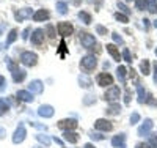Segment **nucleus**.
<instances>
[{"mask_svg": "<svg viewBox=\"0 0 157 148\" xmlns=\"http://www.w3.org/2000/svg\"><path fill=\"white\" fill-rule=\"evenodd\" d=\"M80 66L85 70V71H91L98 66V58L94 55H85L82 60H80Z\"/></svg>", "mask_w": 157, "mask_h": 148, "instance_id": "nucleus-1", "label": "nucleus"}, {"mask_svg": "<svg viewBox=\"0 0 157 148\" xmlns=\"http://www.w3.org/2000/svg\"><path fill=\"white\" fill-rule=\"evenodd\" d=\"M80 43L85 49H93L96 46V38L86 32H80Z\"/></svg>", "mask_w": 157, "mask_h": 148, "instance_id": "nucleus-2", "label": "nucleus"}, {"mask_svg": "<svg viewBox=\"0 0 157 148\" xmlns=\"http://www.w3.org/2000/svg\"><path fill=\"white\" fill-rule=\"evenodd\" d=\"M38 62V55L35 52H22V55H21V63L25 65V66H35Z\"/></svg>", "mask_w": 157, "mask_h": 148, "instance_id": "nucleus-3", "label": "nucleus"}, {"mask_svg": "<svg viewBox=\"0 0 157 148\" xmlns=\"http://www.w3.org/2000/svg\"><path fill=\"white\" fill-rule=\"evenodd\" d=\"M121 95V91H120V87H116V85H112L107 91H105V95H104V98H105L107 101L110 102H115L118 98H120Z\"/></svg>", "mask_w": 157, "mask_h": 148, "instance_id": "nucleus-4", "label": "nucleus"}, {"mask_svg": "<svg viewBox=\"0 0 157 148\" xmlns=\"http://www.w3.org/2000/svg\"><path fill=\"white\" fill-rule=\"evenodd\" d=\"M57 30H58V33H60L61 36H69V35H72V32H74V27H72L69 22H60V24L57 25Z\"/></svg>", "mask_w": 157, "mask_h": 148, "instance_id": "nucleus-5", "label": "nucleus"}, {"mask_svg": "<svg viewBox=\"0 0 157 148\" xmlns=\"http://www.w3.org/2000/svg\"><path fill=\"white\" fill-rule=\"evenodd\" d=\"M58 128L63 129V131H72L77 128V122L74 118H66V120H61L58 122Z\"/></svg>", "mask_w": 157, "mask_h": 148, "instance_id": "nucleus-6", "label": "nucleus"}, {"mask_svg": "<svg viewBox=\"0 0 157 148\" xmlns=\"http://www.w3.org/2000/svg\"><path fill=\"white\" fill-rule=\"evenodd\" d=\"M94 128L99 129V131H112L113 125H112V122H109V120H105V118H99V120H96Z\"/></svg>", "mask_w": 157, "mask_h": 148, "instance_id": "nucleus-7", "label": "nucleus"}, {"mask_svg": "<svg viewBox=\"0 0 157 148\" xmlns=\"http://www.w3.org/2000/svg\"><path fill=\"white\" fill-rule=\"evenodd\" d=\"M54 107L52 106H49V104H44V106H41L38 109V115L39 117H43V118H50V117H54Z\"/></svg>", "mask_w": 157, "mask_h": 148, "instance_id": "nucleus-8", "label": "nucleus"}, {"mask_svg": "<svg viewBox=\"0 0 157 148\" xmlns=\"http://www.w3.org/2000/svg\"><path fill=\"white\" fill-rule=\"evenodd\" d=\"M25 136H27V132H25L24 125H19L17 129L14 131V136H13V142H14V143H21V142H24Z\"/></svg>", "mask_w": 157, "mask_h": 148, "instance_id": "nucleus-9", "label": "nucleus"}, {"mask_svg": "<svg viewBox=\"0 0 157 148\" xmlns=\"http://www.w3.org/2000/svg\"><path fill=\"white\" fill-rule=\"evenodd\" d=\"M98 84L101 87H107V85H113V77L107 73H101L98 76Z\"/></svg>", "mask_w": 157, "mask_h": 148, "instance_id": "nucleus-10", "label": "nucleus"}, {"mask_svg": "<svg viewBox=\"0 0 157 148\" xmlns=\"http://www.w3.org/2000/svg\"><path fill=\"white\" fill-rule=\"evenodd\" d=\"M35 14V13L32 11V8H22V10H19V11H16V19L21 22V21H24V19H27V18H32Z\"/></svg>", "mask_w": 157, "mask_h": 148, "instance_id": "nucleus-11", "label": "nucleus"}, {"mask_svg": "<svg viewBox=\"0 0 157 148\" xmlns=\"http://www.w3.org/2000/svg\"><path fill=\"white\" fill-rule=\"evenodd\" d=\"M151 129H152V120L146 118L145 123L138 128V136H148V134L151 132Z\"/></svg>", "mask_w": 157, "mask_h": 148, "instance_id": "nucleus-12", "label": "nucleus"}, {"mask_svg": "<svg viewBox=\"0 0 157 148\" xmlns=\"http://www.w3.org/2000/svg\"><path fill=\"white\" fill-rule=\"evenodd\" d=\"M112 145L115 148H126V134H118L112 139Z\"/></svg>", "mask_w": 157, "mask_h": 148, "instance_id": "nucleus-13", "label": "nucleus"}, {"mask_svg": "<svg viewBox=\"0 0 157 148\" xmlns=\"http://www.w3.org/2000/svg\"><path fill=\"white\" fill-rule=\"evenodd\" d=\"M43 90H44V85H43V82L41 80H32L30 82V85H29V91L30 93H43Z\"/></svg>", "mask_w": 157, "mask_h": 148, "instance_id": "nucleus-14", "label": "nucleus"}, {"mask_svg": "<svg viewBox=\"0 0 157 148\" xmlns=\"http://www.w3.org/2000/svg\"><path fill=\"white\" fill-rule=\"evenodd\" d=\"M44 41V30L43 29H36L32 35V43L33 44H41Z\"/></svg>", "mask_w": 157, "mask_h": 148, "instance_id": "nucleus-15", "label": "nucleus"}, {"mask_svg": "<svg viewBox=\"0 0 157 148\" xmlns=\"http://www.w3.org/2000/svg\"><path fill=\"white\" fill-rule=\"evenodd\" d=\"M49 18H50V14H49V11H47V10H38L35 14H33V21H36V22L47 21Z\"/></svg>", "mask_w": 157, "mask_h": 148, "instance_id": "nucleus-16", "label": "nucleus"}, {"mask_svg": "<svg viewBox=\"0 0 157 148\" xmlns=\"http://www.w3.org/2000/svg\"><path fill=\"white\" fill-rule=\"evenodd\" d=\"M17 98L24 102H32L33 101V93L30 91H25V90H19L17 91Z\"/></svg>", "mask_w": 157, "mask_h": 148, "instance_id": "nucleus-17", "label": "nucleus"}, {"mask_svg": "<svg viewBox=\"0 0 157 148\" xmlns=\"http://www.w3.org/2000/svg\"><path fill=\"white\" fill-rule=\"evenodd\" d=\"M63 137H64V140H68L69 143H77L78 142V134H75L72 131H64Z\"/></svg>", "mask_w": 157, "mask_h": 148, "instance_id": "nucleus-18", "label": "nucleus"}, {"mask_svg": "<svg viewBox=\"0 0 157 148\" xmlns=\"http://www.w3.org/2000/svg\"><path fill=\"white\" fill-rule=\"evenodd\" d=\"M25 76H27V73H25L24 70H16V71H13V80L14 82H22V80L25 79Z\"/></svg>", "mask_w": 157, "mask_h": 148, "instance_id": "nucleus-19", "label": "nucleus"}, {"mask_svg": "<svg viewBox=\"0 0 157 148\" xmlns=\"http://www.w3.org/2000/svg\"><path fill=\"white\" fill-rule=\"evenodd\" d=\"M107 50L110 52V55L113 57V60H116V62L121 60V55H120V52H118V49H116L115 44H107Z\"/></svg>", "mask_w": 157, "mask_h": 148, "instance_id": "nucleus-20", "label": "nucleus"}, {"mask_svg": "<svg viewBox=\"0 0 157 148\" xmlns=\"http://www.w3.org/2000/svg\"><path fill=\"white\" fill-rule=\"evenodd\" d=\"M126 74H127L126 66L120 65V66H118V70H116V76H118V79H120L121 82H124V80H126Z\"/></svg>", "mask_w": 157, "mask_h": 148, "instance_id": "nucleus-21", "label": "nucleus"}, {"mask_svg": "<svg viewBox=\"0 0 157 148\" xmlns=\"http://www.w3.org/2000/svg\"><path fill=\"white\" fill-rule=\"evenodd\" d=\"M105 112H107L109 115H116V114H120V112H121V106L115 102V104H112V106L107 107V110H105Z\"/></svg>", "mask_w": 157, "mask_h": 148, "instance_id": "nucleus-22", "label": "nucleus"}, {"mask_svg": "<svg viewBox=\"0 0 157 148\" xmlns=\"http://www.w3.org/2000/svg\"><path fill=\"white\" fill-rule=\"evenodd\" d=\"M137 93H138V102L140 104H143V102H146V91H145V88H143L141 85H138L137 87Z\"/></svg>", "mask_w": 157, "mask_h": 148, "instance_id": "nucleus-23", "label": "nucleus"}, {"mask_svg": "<svg viewBox=\"0 0 157 148\" xmlns=\"http://www.w3.org/2000/svg\"><path fill=\"white\" fill-rule=\"evenodd\" d=\"M78 19H80L83 24H91V16L88 14V13L86 11H78Z\"/></svg>", "mask_w": 157, "mask_h": 148, "instance_id": "nucleus-24", "label": "nucleus"}, {"mask_svg": "<svg viewBox=\"0 0 157 148\" xmlns=\"http://www.w3.org/2000/svg\"><path fill=\"white\" fill-rule=\"evenodd\" d=\"M36 140L41 142L44 146H49V145H50V137H49V136H44V134H38V136H36Z\"/></svg>", "mask_w": 157, "mask_h": 148, "instance_id": "nucleus-25", "label": "nucleus"}, {"mask_svg": "<svg viewBox=\"0 0 157 148\" xmlns=\"http://www.w3.org/2000/svg\"><path fill=\"white\" fill-rule=\"evenodd\" d=\"M78 84H80V87H90L91 85V79L86 77L85 74H82V76H78Z\"/></svg>", "mask_w": 157, "mask_h": 148, "instance_id": "nucleus-26", "label": "nucleus"}, {"mask_svg": "<svg viewBox=\"0 0 157 148\" xmlns=\"http://www.w3.org/2000/svg\"><path fill=\"white\" fill-rule=\"evenodd\" d=\"M140 70H141V74H145V76H148L151 71H149V62L148 60H143L141 63H140Z\"/></svg>", "mask_w": 157, "mask_h": 148, "instance_id": "nucleus-27", "label": "nucleus"}, {"mask_svg": "<svg viewBox=\"0 0 157 148\" xmlns=\"http://www.w3.org/2000/svg\"><path fill=\"white\" fill-rule=\"evenodd\" d=\"M16 38H17V30H16V29H13V30L10 32L8 38H6V46L11 44V43H14V41H16Z\"/></svg>", "mask_w": 157, "mask_h": 148, "instance_id": "nucleus-28", "label": "nucleus"}, {"mask_svg": "<svg viewBox=\"0 0 157 148\" xmlns=\"http://www.w3.org/2000/svg\"><path fill=\"white\" fill-rule=\"evenodd\" d=\"M57 10H58L60 14H66V13H68V5L60 0V2H57Z\"/></svg>", "mask_w": 157, "mask_h": 148, "instance_id": "nucleus-29", "label": "nucleus"}, {"mask_svg": "<svg viewBox=\"0 0 157 148\" xmlns=\"http://www.w3.org/2000/svg\"><path fill=\"white\" fill-rule=\"evenodd\" d=\"M148 11L149 13L157 11V0H148Z\"/></svg>", "mask_w": 157, "mask_h": 148, "instance_id": "nucleus-30", "label": "nucleus"}, {"mask_svg": "<svg viewBox=\"0 0 157 148\" xmlns=\"http://www.w3.org/2000/svg\"><path fill=\"white\" fill-rule=\"evenodd\" d=\"M115 19H116V21H120V22H123V24H127V22H129L127 16L123 14V13H116V14H115Z\"/></svg>", "mask_w": 157, "mask_h": 148, "instance_id": "nucleus-31", "label": "nucleus"}, {"mask_svg": "<svg viewBox=\"0 0 157 148\" xmlns=\"http://www.w3.org/2000/svg\"><path fill=\"white\" fill-rule=\"evenodd\" d=\"M135 6H137L138 10L148 8V0H135Z\"/></svg>", "mask_w": 157, "mask_h": 148, "instance_id": "nucleus-32", "label": "nucleus"}, {"mask_svg": "<svg viewBox=\"0 0 157 148\" xmlns=\"http://www.w3.org/2000/svg\"><path fill=\"white\" fill-rule=\"evenodd\" d=\"M123 58H124L127 63H132V57H130V52H129L127 47H124V50H123Z\"/></svg>", "mask_w": 157, "mask_h": 148, "instance_id": "nucleus-33", "label": "nucleus"}, {"mask_svg": "<svg viewBox=\"0 0 157 148\" xmlns=\"http://www.w3.org/2000/svg\"><path fill=\"white\" fill-rule=\"evenodd\" d=\"M6 65H8V68H10V71H11V73L17 70V66H16V63L13 62L11 58H6Z\"/></svg>", "mask_w": 157, "mask_h": 148, "instance_id": "nucleus-34", "label": "nucleus"}, {"mask_svg": "<svg viewBox=\"0 0 157 148\" xmlns=\"http://www.w3.org/2000/svg\"><path fill=\"white\" fill-rule=\"evenodd\" d=\"M6 110H8V104L3 99H0V115H3Z\"/></svg>", "mask_w": 157, "mask_h": 148, "instance_id": "nucleus-35", "label": "nucleus"}, {"mask_svg": "<svg viewBox=\"0 0 157 148\" xmlns=\"http://www.w3.org/2000/svg\"><path fill=\"white\" fill-rule=\"evenodd\" d=\"M96 32L99 33V35H107L109 32H107V29H105V27H104V25H96Z\"/></svg>", "mask_w": 157, "mask_h": 148, "instance_id": "nucleus-36", "label": "nucleus"}, {"mask_svg": "<svg viewBox=\"0 0 157 148\" xmlns=\"http://www.w3.org/2000/svg\"><path fill=\"white\" fill-rule=\"evenodd\" d=\"M90 137L93 140H104V136L102 134H98V132H90Z\"/></svg>", "mask_w": 157, "mask_h": 148, "instance_id": "nucleus-37", "label": "nucleus"}, {"mask_svg": "<svg viewBox=\"0 0 157 148\" xmlns=\"http://www.w3.org/2000/svg\"><path fill=\"white\" fill-rule=\"evenodd\" d=\"M118 8H120V10L124 13V14H129V13H130V10H129V8H127L123 2H118Z\"/></svg>", "mask_w": 157, "mask_h": 148, "instance_id": "nucleus-38", "label": "nucleus"}, {"mask_svg": "<svg viewBox=\"0 0 157 148\" xmlns=\"http://www.w3.org/2000/svg\"><path fill=\"white\" fill-rule=\"evenodd\" d=\"M112 38H113V41L118 43V44H123V43H124V41H123V38L118 35V33H112Z\"/></svg>", "mask_w": 157, "mask_h": 148, "instance_id": "nucleus-39", "label": "nucleus"}, {"mask_svg": "<svg viewBox=\"0 0 157 148\" xmlns=\"http://www.w3.org/2000/svg\"><path fill=\"white\" fill-rule=\"evenodd\" d=\"M138 120H140V115H138L137 112H134L132 115H130V123H132V125L138 123Z\"/></svg>", "mask_w": 157, "mask_h": 148, "instance_id": "nucleus-40", "label": "nucleus"}, {"mask_svg": "<svg viewBox=\"0 0 157 148\" xmlns=\"http://www.w3.org/2000/svg\"><path fill=\"white\" fill-rule=\"evenodd\" d=\"M47 33H49L50 38H54V36H55V32H54V27H52V25H47Z\"/></svg>", "mask_w": 157, "mask_h": 148, "instance_id": "nucleus-41", "label": "nucleus"}, {"mask_svg": "<svg viewBox=\"0 0 157 148\" xmlns=\"http://www.w3.org/2000/svg\"><path fill=\"white\" fill-rule=\"evenodd\" d=\"M149 142L152 143L154 148H157V137H155V136H149Z\"/></svg>", "mask_w": 157, "mask_h": 148, "instance_id": "nucleus-42", "label": "nucleus"}, {"mask_svg": "<svg viewBox=\"0 0 157 148\" xmlns=\"http://www.w3.org/2000/svg\"><path fill=\"white\" fill-rule=\"evenodd\" d=\"M30 125H32L33 128H38V129H41V131H46V126H44V125H38V123H35V122L30 123Z\"/></svg>", "mask_w": 157, "mask_h": 148, "instance_id": "nucleus-43", "label": "nucleus"}, {"mask_svg": "<svg viewBox=\"0 0 157 148\" xmlns=\"http://www.w3.org/2000/svg\"><path fill=\"white\" fill-rule=\"evenodd\" d=\"M94 99H93V96H91V95H88V96H85V99H83V102L85 104H91V102H93Z\"/></svg>", "mask_w": 157, "mask_h": 148, "instance_id": "nucleus-44", "label": "nucleus"}, {"mask_svg": "<svg viewBox=\"0 0 157 148\" xmlns=\"http://www.w3.org/2000/svg\"><path fill=\"white\" fill-rule=\"evenodd\" d=\"M66 50V44H64V41L60 43V55H63V52Z\"/></svg>", "mask_w": 157, "mask_h": 148, "instance_id": "nucleus-45", "label": "nucleus"}, {"mask_svg": "<svg viewBox=\"0 0 157 148\" xmlns=\"http://www.w3.org/2000/svg\"><path fill=\"white\" fill-rule=\"evenodd\" d=\"M29 33H30V29H25L24 33H22V38H24V39H27V38H29Z\"/></svg>", "mask_w": 157, "mask_h": 148, "instance_id": "nucleus-46", "label": "nucleus"}, {"mask_svg": "<svg viewBox=\"0 0 157 148\" xmlns=\"http://www.w3.org/2000/svg\"><path fill=\"white\" fill-rule=\"evenodd\" d=\"M154 82L157 84V62H155V65H154Z\"/></svg>", "mask_w": 157, "mask_h": 148, "instance_id": "nucleus-47", "label": "nucleus"}, {"mask_svg": "<svg viewBox=\"0 0 157 148\" xmlns=\"http://www.w3.org/2000/svg\"><path fill=\"white\" fill-rule=\"evenodd\" d=\"M124 101H126V104L130 101V90H127V91H126V98H124Z\"/></svg>", "mask_w": 157, "mask_h": 148, "instance_id": "nucleus-48", "label": "nucleus"}, {"mask_svg": "<svg viewBox=\"0 0 157 148\" xmlns=\"http://www.w3.org/2000/svg\"><path fill=\"white\" fill-rule=\"evenodd\" d=\"M3 85H5V77H3V76H0V90L3 88Z\"/></svg>", "mask_w": 157, "mask_h": 148, "instance_id": "nucleus-49", "label": "nucleus"}, {"mask_svg": "<svg viewBox=\"0 0 157 148\" xmlns=\"http://www.w3.org/2000/svg\"><path fill=\"white\" fill-rule=\"evenodd\" d=\"M5 136H6V131H5L3 128H0V139H3Z\"/></svg>", "mask_w": 157, "mask_h": 148, "instance_id": "nucleus-50", "label": "nucleus"}, {"mask_svg": "<svg viewBox=\"0 0 157 148\" xmlns=\"http://www.w3.org/2000/svg\"><path fill=\"white\" fill-rule=\"evenodd\" d=\"M138 148H152L151 145H148V143H140L138 145Z\"/></svg>", "mask_w": 157, "mask_h": 148, "instance_id": "nucleus-51", "label": "nucleus"}, {"mask_svg": "<svg viewBox=\"0 0 157 148\" xmlns=\"http://www.w3.org/2000/svg\"><path fill=\"white\" fill-rule=\"evenodd\" d=\"M148 22H149V21H148V19H143V24H145V29H148V25H149V24H148Z\"/></svg>", "mask_w": 157, "mask_h": 148, "instance_id": "nucleus-52", "label": "nucleus"}, {"mask_svg": "<svg viewBox=\"0 0 157 148\" xmlns=\"http://www.w3.org/2000/svg\"><path fill=\"white\" fill-rule=\"evenodd\" d=\"M85 148H94V146L91 145V143H86V145H85Z\"/></svg>", "mask_w": 157, "mask_h": 148, "instance_id": "nucleus-53", "label": "nucleus"}, {"mask_svg": "<svg viewBox=\"0 0 157 148\" xmlns=\"http://www.w3.org/2000/svg\"><path fill=\"white\" fill-rule=\"evenodd\" d=\"M154 27H155V29H157V19L154 21Z\"/></svg>", "mask_w": 157, "mask_h": 148, "instance_id": "nucleus-54", "label": "nucleus"}, {"mask_svg": "<svg viewBox=\"0 0 157 148\" xmlns=\"http://www.w3.org/2000/svg\"><path fill=\"white\" fill-rule=\"evenodd\" d=\"M33 148H44V146H33Z\"/></svg>", "mask_w": 157, "mask_h": 148, "instance_id": "nucleus-55", "label": "nucleus"}, {"mask_svg": "<svg viewBox=\"0 0 157 148\" xmlns=\"http://www.w3.org/2000/svg\"><path fill=\"white\" fill-rule=\"evenodd\" d=\"M155 55H157V49H155Z\"/></svg>", "mask_w": 157, "mask_h": 148, "instance_id": "nucleus-56", "label": "nucleus"}, {"mask_svg": "<svg viewBox=\"0 0 157 148\" xmlns=\"http://www.w3.org/2000/svg\"><path fill=\"white\" fill-rule=\"evenodd\" d=\"M126 2H129V0H126Z\"/></svg>", "mask_w": 157, "mask_h": 148, "instance_id": "nucleus-57", "label": "nucleus"}]
</instances>
